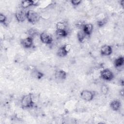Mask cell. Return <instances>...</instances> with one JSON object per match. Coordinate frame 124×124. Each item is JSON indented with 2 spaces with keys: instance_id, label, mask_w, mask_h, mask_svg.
I'll return each mask as SVG.
<instances>
[{
  "instance_id": "obj_1",
  "label": "cell",
  "mask_w": 124,
  "mask_h": 124,
  "mask_svg": "<svg viewBox=\"0 0 124 124\" xmlns=\"http://www.w3.org/2000/svg\"><path fill=\"white\" fill-rule=\"evenodd\" d=\"M21 107L23 108H31L34 106L32 94L31 93L23 96L20 102Z\"/></svg>"
},
{
  "instance_id": "obj_2",
  "label": "cell",
  "mask_w": 124,
  "mask_h": 124,
  "mask_svg": "<svg viewBox=\"0 0 124 124\" xmlns=\"http://www.w3.org/2000/svg\"><path fill=\"white\" fill-rule=\"evenodd\" d=\"M26 18L29 22L32 24H35L39 21L40 18V16L36 12L30 10L27 11Z\"/></svg>"
},
{
  "instance_id": "obj_3",
  "label": "cell",
  "mask_w": 124,
  "mask_h": 124,
  "mask_svg": "<svg viewBox=\"0 0 124 124\" xmlns=\"http://www.w3.org/2000/svg\"><path fill=\"white\" fill-rule=\"evenodd\" d=\"M95 94V93L94 91L88 90H84L80 93V96L81 99L84 101H90L93 99Z\"/></svg>"
},
{
  "instance_id": "obj_4",
  "label": "cell",
  "mask_w": 124,
  "mask_h": 124,
  "mask_svg": "<svg viewBox=\"0 0 124 124\" xmlns=\"http://www.w3.org/2000/svg\"><path fill=\"white\" fill-rule=\"evenodd\" d=\"M100 77L106 81H110L114 78V74L112 71L108 68H106L100 72Z\"/></svg>"
},
{
  "instance_id": "obj_5",
  "label": "cell",
  "mask_w": 124,
  "mask_h": 124,
  "mask_svg": "<svg viewBox=\"0 0 124 124\" xmlns=\"http://www.w3.org/2000/svg\"><path fill=\"white\" fill-rule=\"evenodd\" d=\"M39 38L41 41L46 45H49L53 42L52 36L49 33L46 32H42L40 34Z\"/></svg>"
},
{
  "instance_id": "obj_6",
  "label": "cell",
  "mask_w": 124,
  "mask_h": 124,
  "mask_svg": "<svg viewBox=\"0 0 124 124\" xmlns=\"http://www.w3.org/2000/svg\"><path fill=\"white\" fill-rule=\"evenodd\" d=\"M21 44L24 48H31L33 44V39L32 37L28 36L27 37L22 39L21 41Z\"/></svg>"
},
{
  "instance_id": "obj_7",
  "label": "cell",
  "mask_w": 124,
  "mask_h": 124,
  "mask_svg": "<svg viewBox=\"0 0 124 124\" xmlns=\"http://www.w3.org/2000/svg\"><path fill=\"white\" fill-rule=\"evenodd\" d=\"M112 53V47L108 45H103L100 48V54L102 56H108Z\"/></svg>"
},
{
  "instance_id": "obj_8",
  "label": "cell",
  "mask_w": 124,
  "mask_h": 124,
  "mask_svg": "<svg viewBox=\"0 0 124 124\" xmlns=\"http://www.w3.org/2000/svg\"><path fill=\"white\" fill-rule=\"evenodd\" d=\"M38 1L32 0H25L21 1L20 6L23 9H26L32 6H36L38 4Z\"/></svg>"
},
{
  "instance_id": "obj_9",
  "label": "cell",
  "mask_w": 124,
  "mask_h": 124,
  "mask_svg": "<svg viewBox=\"0 0 124 124\" xmlns=\"http://www.w3.org/2000/svg\"><path fill=\"white\" fill-rule=\"evenodd\" d=\"M26 13L23 10H20L19 11H17L15 14V17L16 20L18 22H23L24 21L26 18Z\"/></svg>"
},
{
  "instance_id": "obj_10",
  "label": "cell",
  "mask_w": 124,
  "mask_h": 124,
  "mask_svg": "<svg viewBox=\"0 0 124 124\" xmlns=\"http://www.w3.org/2000/svg\"><path fill=\"white\" fill-rule=\"evenodd\" d=\"M93 25L91 23L84 24L82 27V30L84 32L85 34L88 36H90L93 32Z\"/></svg>"
},
{
  "instance_id": "obj_11",
  "label": "cell",
  "mask_w": 124,
  "mask_h": 124,
  "mask_svg": "<svg viewBox=\"0 0 124 124\" xmlns=\"http://www.w3.org/2000/svg\"><path fill=\"white\" fill-rule=\"evenodd\" d=\"M67 77L66 72L63 70H58L55 73V77L58 80H64Z\"/></svg>"
},
{
  "instance_id": "obj_12",
  "label": "cell",
  "mask_w": 124,
  "mask_h": 124,
  "mask_svg": "<svg viewBox=\"0 0 124 124\" xmlns=\"http://www.w3.org/2000/svg\"><path fill=\"white\" fill-rule=\"evenodd\" d=\"M109 105L110 107L113 110L117 111L120 109L121 107V103L119 100L115 99L110 102Z\"/></svg>"
},
{
  "instance_id": "obj_13",
  "label": "cell",
  "mask_w": 124,
  "mask_h": 124,
  "mask_svg": "<svg viewBox=\"0 0 124 124\" xmlns=\"http://www.w3.org/2000/svg\"><path fill=\"white\" fill-rule=\"evenodd\" d=\"M124 63V58L123 56H120L116 58L114 62V65L115 67L118 68L123 65Z\"/></svg>"
},
{
  "instance_id": "obj_14",
  "label": "cell",
  "mask_w": 124,
  "mask_h": 124,
  "mask_svg": "<svg viewBox=\"0 0 124 124\" xmlns=\"http://www.w3.org/2000/svg\"><path fill=\"white\" fill-rule=\"evenodd\" d=\"M68 53L66 51L63 46L60 47L57 51V55L59 57H61V58L65 57L67 55Z\"/></svg>"
},
{
  "instance_id": "obj_15",
  "label": "cell",
  "mask_w": 124,
  "mask_h": 124,
  "mask_svg": "<svg viewBox=\"0 0 124 124\" xmlns=\"http://www.w3.org/2000/svg\"><path fill=\"white\" fill-rule=\"evenodd\" d=\"M67 25L65 22L64 21H59L57 23L56 25V30H67Z\"/></svg>"
},
{
  "instance_id": "obj_16",
  "label": "cell",
  "mask_w": 124,
  "mask_h": 124,
  "mask_svg": "<svg viewBox=\"0 0 124 124\" xmlns=\"http://www.w3.org/2000/svg\"><path fill=\"white\" fill-rule=\"evenodd\" d=\"M86 36V35L84 33V32L83 31V30H80L78 31L77 33V38L78 40V41L80 43H82L84 39H85V37Z\"/></svg>"
},
{
  "instance_id": "obj_17",
  "label": "cell",
  "mask_w": 124,
  "mask_h": 124,
  "mask_svg": "<svg viewBox=\"0 0 124 124\" xmlns=\"http://www.w3.org/2000/svg\"><path fill=\"white\" fill-rule=\"evenodd\" d=\"M55 34L59 37L64 38L67 36L68 31L67 30H56L55 31Z\"/></svg>"
},
{
  "instance_id": "obj_18",
  "label": "cell",
  "mask_w": 124,
  "mask_h": 124,
  "mask_svg": "<svg viewBox=\"0 0 124 124\" xmlns=\"http://www.w3.org/2000/svg\"><path fill=\"white\" fill-rule=\"evenodd\" d=\"M31 74L32 77L37 79H41L44 76V74L42 72L36 69L32 71Z\"/></svg>"
},
{
  "instance_id": "obj_19",
  "label": "cell",
  "mask_w": 124,
  "mask_h": 124,
  "mask_svg": "<svg viewBox=\"0 0 124 124\" xmlns=\"http://www.w3.org/2000/svg\"><path fill=\"white\" fill-rule=\"evenodd\" d=\"M101 92L102 94L106 95L108 92V88L106 85H103L101 87Z\"/></svg>"
},
{
  "instance_id": "obj_20",
  "label": "cell",
  "mask_w": 124,
  "mask_h": 124,
  "mask_svg": "<svg viewBox=\"0 0 124 124\" xmlns=\"http://www.w3.org/2000/svg\"><path fill=\"white\" fill-rule=\"evenodd\" d=\"M107 22V18L103 19H100L97 20V24L99 27H102L105 25Z\"/></svg>"
},
{
  "instance_id": "obj_21",
  "label": "cell",
  "mask_w": 124,
  "mask_h": 124,
  "mask_svg": "<svg viewBox=\"0 0 124 124\" xmlns=\"http://www.w3.org/2000/svg\"><path fill=\"white\" fill-rule=\"evenodd\" d=\"M6 21H7L6 16L4 14L1 13L0 14V22L1 24L5 25L6 23Z\"/></svg>"
},
{
  "instance_id": "obj_22",
  "label": "cell",
  "mask_w": 124,
  "mask_h": 124,
  "mask_svg": "<svg viewBox=\"0 0 124 124\" xmlns=\"http://www.w3.org/2000/svg\"><path fill=\"white\" fill-rule=\"evenodd\" d=\"M82 2V1L80 0H72L71 1V4L74 6H77L80 5Z\"/></svg>"
},
{
  "instance_id": "obj_23",
  "label": "cell",
  "mask_w": 124,
  "mask_h": 124,
  "mask_svg": "<svg viewBox=\"0 0 124 124\" xmlns=\"http://www.w3.org/2000/svg\"><path fill=\"white\" fill-rule=\"evenodd\" d=\"M63 46L65 48V49L66 50V51L69 53L70 52V51L71 50V48H72V46L71 44H65L63 45Z\"/></svg>"
},
{
  "instance_id": "obj_24",
  "label": "cell",
  "mask_w": 124,
  "mask_h": 124,
  "mask_svg": "<svg viewBox=\"0 0 124 124\" xmlns=\"http://www.w3.org/2000/svg\"><path fill=\"white\" fill-rule=\"evenodd\" d=\"M124 0H122L120 1V3H121V5L123 7L124 6Z\"/></svg>"
}]
</instances>
